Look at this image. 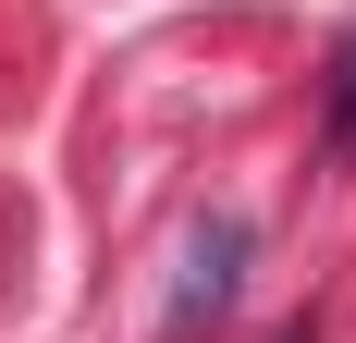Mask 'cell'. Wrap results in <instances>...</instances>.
I'll return each instance as SVG.
<instances>
[{
	"label": "cell",
	"mask_w": 356,
	"mask_h": 343,
	"mask_svg": "<svg viewBox=\"0 0 356 343\" xmlns=\"http://www.w3.org/2000/svg\"><path fill=\"white\" fill-rule=\"evenodd\" d=\"M283 343H307V331H283Z\"/></svg>",
	"instance_id": "cell-3"
},
{
	"label": "cell",
	"mask_w": 356,
	"mask_h": 343,
	"mask_svg": "<svg viewBox=\"0 0 356 343\" xmlns=\"http://www.w3.org/2000/svg\"><path fill=\"white\" fill-rule=\"evenodd\" d=\"M332 147L356 160V37H344V62H332Z\"/></svg>",
	"instance_id": "cell-2"
},
{
	"label": "cell",
	"mask_w": 356,
	"mask_h": 343,
	"mask_svg": "<svg viewBox=\"0 0 356 343\" xmlns=\"http://www.w3.org/2000/svg\"><path fill=\"white\" fill-rule=\"evenodd\" d=\"M234 282H246V221H197L184 245V294H172V343H197L221 307H234Z\"/></svg>",
	"instance_id": "cell-1"
}]
</instances>
